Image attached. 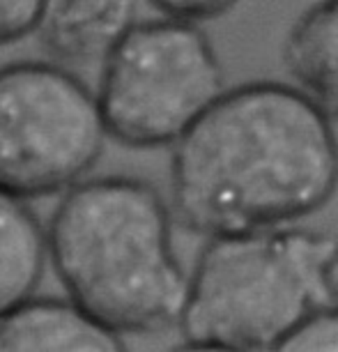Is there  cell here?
<instances>
[{"mask_svg": "<svg viewBox=\"0 0 338 352\" xmlns=\"http://www.w3.org/2000/svg\"><path fill=\"white\" fill-rule=\"evenodd\" d=\"M44 10V0H0V46L32 35Z\"/></svg>", "mask_w": 338, "mask_h": 352, "instance_id": "8fae6325", "label": "cell"}, {"mask_svg": "<svg viewBox=\"0 0 338 352\" xmlns=\"http://www.w3.org/2000/svg\"><path fill=\"white\" fill-rule=\"evenodd\" d=\"M46 261L42 221L23 198L0 189V316L35 295Z\"/></svg>", "mask_w": 338, "mask_h": 352, "instance_id": "9c48e42d", "label": "cell"}, {"mask_svg": "<svg viewBox=\"0 0 338 352\" xmlns=\"http://www.w3.org/2000/svg\"><path fill=\"white\" fill-rule=\"evenodd\" d=\"M97 95L56 60L0 67V189L23 201L67 191L106 143Z\"/></svg>", "mask_w": 338, "mask_h": 352, "instance_id": "5b68a950", "label": "cell"}, {"mask_svg": "<svg viewBox=\"0 0 338 352\" xmlns=\"http://www.w3.org/2000/svg\"><path fill=\"white\" fill-rule=\"evenodd\" d=\"M46 256L69 300L122 336L175 327L187 281L173 249V214L155 184L88 177L60 194Z\"/></svg>", "mask_w": 338, "mask_h": 352, "instance_id": "7a4b0ae2", "label": "cell"}, {"mask_svg": "<svg viewBox=\"0 0 338 352\" xmlns=\"http://www.w3.org/2000/svg\"><path fill=\"white\" fill-rule=\"evenodd\" d=\"M124 336L69 297L30 295L0 316V352H122Z\"/></svg>", "mask_w": 338, "mask_h": 352, "instance_id": "8992f818", "label": "cell"}, {"mask_svg": "<svg viewBox=\"0 0 338 352\" xmlns=\"http://www.w3.org/2000/svg\"><path fill=\"white\" fill-rule=\"evenodd\" d=\"M99 65L106 136L131 150L173 145L225 90L207 32L184 19H136Z\"/></svg>", "mask_w": 338, "mask_h": 352, "instance_id": "277c9868", "label": "cell"}, {"mask_svg": "<svg viewBox=\"0 0 338 352\" xmlns=\"http://www.w3.org/2000/svg\"><path fill=\"white\" fill-rule=\"evenodd\" d=\"M170 148L173 212L203 237L300 223L338 189L334 122L293 83L223 90Z\"/></svg>", "mask_w": 338, "mask_h": 352, "instance_id": "6da1fadb", "label": "cell"}, {"mask_svg": "<svg viewBox=\"0 0 338 352\" xmlns=\"http://www.w3.org/2000/svg\"><path fill=\"white\" fill-rule=\"evenodd\" d=\"M152 8L161 12L164 16L184 19V21H212L230 12L240 0H145Z\"/></svg>", "mask_w": 338, "mask_h": 352, "instance_id": "7c38bea8", "label": "cell"}, {"mask_svg": "<svg viewBox=\"0 0 338 352\" xmlns=\"http://www.w3.org/2000/svg\"><path fill=\"white\" fill-rule=\"evenodd\" d=\"M329 288H331L334 300L338 302V244H336V251H334V256H331V265H329Z\"/></svg>", "mask_w": 338, "mask_h": 352, "instance_id": "4fadbf2b", "label": "cell"}, {"mask_svg": "<svg viewBox=\"0 0 338 352\" xmlns=\"http://www.w3.org/2000/svg\"><path fill=\"white\" fill-rule=\"evenodd\" d=\"M136 21V0H44L32 35L51 60L99 65Z\"/></svg>", "mask_w": 338, "mask_h": 352, "instance_id": "52a82bcc", "label": "cell"}, {"mask_svg": "<svg viewBox=\"0 0 338 352\" xmlns=\"http://www.w3.org/2000/svg\"><path fill=\"white\" fill-rule=\"evenodd\" d=\"M338 240L302 226L207 237L175 327L182 348L267 352L322 304Z\"/></svg>", "mask_w": 338, "mask_h": 352, "instance_id": "3957f363", "label": "cell"}, {"mask_svg": "<svg viewBox=\"0 0 338 352\" xmlns=\"http://www.w3.org/2000/svg\"><path fill=\"white\" fill-rule=\"evenodd\" d=\"M278 350L288 352H338V302L317 307L283 338Z\"/></svg>", "mask_w": 338, "mask_h": 352, "instance_id": "30bf717a", "label": "cell"}, {"mask_svg": "<svg viewBox=\"0 0 338 352\" xmlns=\"http://www.w3.org/2000/svg\"><path fill=\"white\" fill-rule=\"evenodd\" d=\"M283 65L331 122H338V0H315L290 25Z\"/></svg>", "mask_w": 338, "mask_h": 352, "instance_id": "ba28073f", "label": "cell"}]
</instances>
